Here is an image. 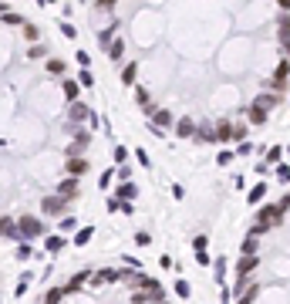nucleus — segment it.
Wrapping results in <instances>:
<instances>
[{
  "label": "nucleus",
  "mask_w": 290,
  "mask_h": 304,
  "mask_svg": "<svg viewBox=\"0 0 290 304\" xmlns=\"http://www.w3.org/2000/svg\"><path fill=\"white\" fill-rule=\"evenodd\" d=\"M101 48L152 118L199 146L246 142L290 84V0H95Z\"/></svg>",
  "instance_id": "f257e3e1"
},
{
  "label": "nucleus",
  "mask_w": 290,
  "mask_h": 304,
  "mask_svg": "<svg viewBox=\"0 0 290 304\" xmlns=\"http://www.w3.org/2000/svg\"><path fill=\"white\" fill-rule=\"evenodd\" d=\"M14 34L7 51V142H3V236L10 243L48 240L71 213L81 179L71 162L91 146V112L81 101V81L51 58L41 31L3 10Z\"/></svg>",
  "instance_id": "f03ea898"
},
{
  "label": "nucleus",
  "mask_w": 290,
  "mask_h": 304,
  "mask_svg": "<svg viewBox=\"0 0 290 304\" xmlns=\"http://www.w3.org/2000/svg\"><path fill=\"white\" fill-rule=\"evenodd\" d=\"M236 304H290V193L260 206L240 243Z\"/></svg>",
  "instance_id": "7ed1b4c3"
},
{
  "label": "nucleus",
  "mask_w": 290,
  "mask_h": 304,
  "mask_svg": "<svg viewBox=\"0 0 290 304\" xmlns=\"http://www.w3.org/2000/svg\"><path fill=\"white\" fill-rule=\"evenodd\" d=\"M34 304H172L165 287L145 274L139 260L125 257V264L88 267L68 281L54 284Z\"/></svg>",
  "instance_id": "20e7f679"
}]
</instances>
